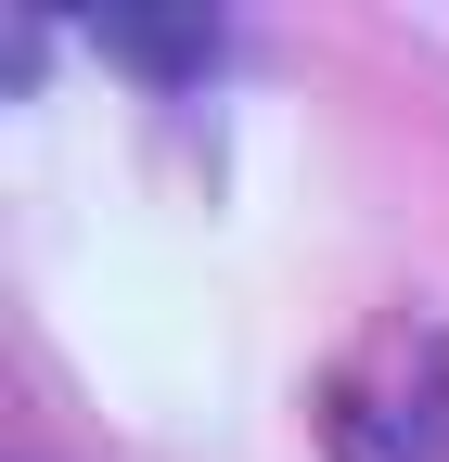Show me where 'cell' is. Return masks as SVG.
Wrapping results in <instances>:
<instances>
[]
</instances>
